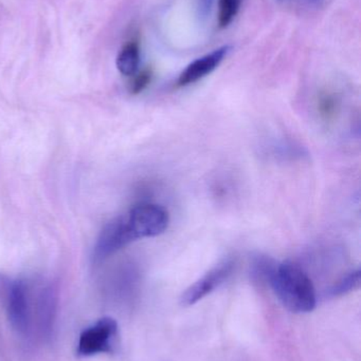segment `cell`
<instances>
[{"label":"cell","mask_w":361,"mask_h":361,"mask_svg":"<svg viewBox=\"0 0 361 361\" xmlns=\"http://www.w3.org/2000/svg\"><path fill=\"white\" fill-rule=\"evenodd\" d=\"M268 284L288 311L307 314L316 309L317 294L313 281L296 263L278 262Z\"/></svg>","instance_id":"obj_1"},{"label":"cell","mask_w":361,"mask_h":361,"mask_svg":"<svg viewBox=\"0 0 361 361\" xmlns=\"http://www.w3.org/2000/svg\"><path fill=\"white\" fill-rule=\"evenodd\" d=\"M0 302L13 330L23 338L32 336V286L23 279L0 275Z\"/></svg>","instance_id":"obj_2"},{"label":"cell","mask_w":361,"mask_h":361,"mask_svg":"<svg viewBox=\"0 0 361 361\" xmlns=\"http://www.w3.org/2000/svg\"><path fill=\"white\" fill-rule=\"evenodd\" d=\"M119 326L112 317H103L85 329L78 337L76 354L82 357L110 354L114 351Z\"/></svg>","instance_id":"obj_3"},{"label":"cell","mask_w":361,"mask_h":361,"mask_svg":"<svg viewBox=\"0 0 361 361\" xmlns=\"http://www.w3.org/2000/svg\"><path fill=\"white\" fill-rule=\"evenodd\" d=\"M57 311V288L50 283H42L32 288V335L48 339L54 330Z\"/></svg>","instance_id":"obj_4"},{"label":"cell","mask_w":361,"mask_h":361,"mask_svg":"<svg viewBox=\"0 0 361 361\" xmlns=\"http://www.w3.org/2000/svg\"><path fill=\"white\" fill-rule=\"evenodd\" d=\"M125 216L136 240L157 237L165 233L170 224L169 212L157 204H137Z\"/></svg>","instance_id":"obj_5"},{"label":"cell","mask_w":361,"mask_h":361,"mask_svg":"<svg viewBox=\"0 0 361 361\" xmlns=\"http://www.w3.org/2000/svg\"><path fill=\"white\" fill-rule=\"evenodd\" d=\"M134 241L136 239L129 228L126 216L123 214L114 219L104 226L97 238L93 250V262L100 263L106 260Z\"/></svg>","instance_id":"obj_6"},{"label":"cell","mask_w":361,"mask_h":361,"mask_svg":"<svg viewBox=\"0 0 361 361\" xmlns=\"http://www.w3.org/2000/svg\"><path fill=\"white\" fill-rule=\"evenodd\" d=\"M235 267V261L232 258L220 261L182 293L180 303L184 307H191L211 294L230 277Z\"/></svg>","instance_id":"obj_7"},{"label":"cell","mask_w":361,"mask_h":361,"mask_svg":"<svg viewBox=\"0 0 361 361\" xmlns=\"http://www.w3.org/2000/svg\"><path fill=\"white\" fill-rule=\"evenodd\" d=\"M230 50V47L223 46L195 59L180 73L177 80V86H189L211 74L224 61Z\"/></svg>","instance_id":"obj_8"},{"label":"cell","mask_w":361,"mask_h":361,"mask_svg":"<svg viewBox=\"0 0 361 361\" xmlns=\"http://www.w3.org/2000/svg\"><path fill=\"white\" fill-rule=\"evenodd\" d=\"M140 65V44L138 40H129L117 57V68L125 76L135 75Z\"/></svg>","instance_id":"obj_9"},{"label":"cell","mask_w":361,"mask_h":361,"mask_svg":"<svg viewBox=\"0 0 361 361\" xmlns=\"http://www.w3.org/2000/svg\"><path fill=\"white\" fill-rule=\"evenodd\" d=\"M341 110V99L333 91H321L317 97V111L324 122L336 120Z\"/></svg>","instance_id":"obj_10"},{"label":"cell","mask_w":361,"mask_h":361,"mask_svg":"<svg viewBox=\"0 0 361 361\" xmlns=\"http://www.w3.org/2000/svg\"><path fill=\"white\" fill-rule=\"evenodd\" d=\"M277 264V261L271 258V257L261 254L256 255V256L252 257L251 265H250L252 276L256 279L261 280V281L268 283L269 278H271V274H273Z\"/></svg>","instance_id":"obj_11"},{"label":"cell","mask_w":361,"mask_h":361,"mask_svg":"<svg viewBox=\"0 0 361 361\" xmlns=\"http://www.w3.org/2000/svg\"><path fill=\"white\" fill-rule=\"evenodd\" d=\"M361 271L360 269L351 271L345 277L341 278L337 283L329 290V295L331 297L343 296L349 294L353 290H357L360 286Z\"/></svg>","instance_id":"obj_12"},{"label":"cell","mask_w":361,"mask_h":361,"mask_svg":"<svg viewBox=\"0 0 361 361\" xmlns=\"http://www.w3.org/2000/svg\"><path fill=\"white\" fill-rule=\"evenodd\" d=\"M242 0H220L218 2V25L228 27L241 8Z\"/></svg>","instance_id":"obj_13"},{"label":"cell","mask_w":361,"mask_h":361,"mask_svg":"<svg viewBox=\"0 0 361 361\" xmlns=\"http://www.w3.org/2000/svg\"><path fill=\"white\" fill-rule=\"evenodd\" d=\"M153 80V70L150 68L142 70L139 73L135 74V78L131 80L129 90L131 94L137 95L143 92Z\"/></svg>","instance_id":"obj_14"},{"label":"cell","mask_w":361,"mask_h":361,"mask_svg":"<svg viewBox=\"0 0 361 361\" xmlns=\"http://www.w3.org/2000/svg\"><path fill=\"white\" fill-rule=\"evenodd\" d=\"M213 4L214 0H195L197 18L201 23H205L207 20L208 17L211 14Z\"/></svg>","instance_id":"obj_15"},{"label":"cell","mask_w":361,"mask_h":361,"mask_svg":"<svg viewBox=\"0 0 361 361\" xmlns=\"http://www.w3.org/2000/svg\"><path fill=\"white\" fill-rule=\"evenodd\" d=\"M309 2H317L319 1V0H309Z\"/></svg>","instance_id":"obj_16"}]
</instances>
